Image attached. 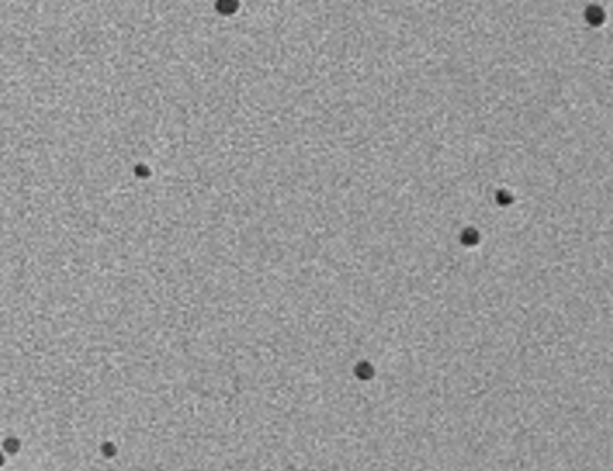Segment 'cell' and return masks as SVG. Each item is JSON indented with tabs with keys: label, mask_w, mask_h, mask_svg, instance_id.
I'll return each instance as SVG.
<instances>
[{
	"label": "cell",
	"mask_w": 613,
	"mask_h": 471,
	"mask_svg": "<svg viewBox=\"0 0 613 471\" xmlns=\"http://www.w3.org/2000/svg\"><path fill=\"white\" fill-rule=\"evenodd\" d=\"M4 450L10 452V454H16V452L20 450L18 440H16V438H6V440H4Z\"/></svg>",
	"instance_id": "obj_1"
},
{
	"label": "cell",
	"mask_w": 613,
	"mask_h": 471,
	"mask_svg": "<svg viewBox=\"0 0 613 471\" xmlns=\"http://www.w3.org/2000/svg\"><path fill=\"white\" fill-rule=\"evenodd\" d=\"M0 466H2V454H0Z\"/></svg>",
	"instance_id": "obj_2"
}]
</instances>
